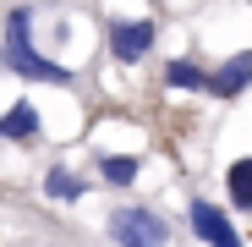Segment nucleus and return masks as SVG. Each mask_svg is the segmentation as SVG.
I'll use <instances>...</instances> for the list:
<instances>
[{
	"label": "nucleus",
	"instance_id": "1",
	"mask_svg": "<svg viewBox=\"0 0 252 247\" xmlns=\"http://www.w3.org/2000/svg\"><path fill=\"white\" fill-rule=\"evenodd\" d=\"M6 66L17 71V77H28V82H55V88H71V66H61V61H44L33 50V11L28 6H17L11 17H6Z\"/></svg>",
	"mask_w": 252,
	"mask_h": 247
},
{
	"label": "nucleus",
	"instance_id": "2",
	"mask_svg": "<svg viewBox=\"0 0 252 247\" xmlns=\"http://www.w3.org/2000/svg\"><path fill=\"white\" fill-rule=\"evenodd\" d=\"M110 242L115 247H164L170 242V225L154 209H115L110 214Z\"/></svg>",
	"mask_w": 252,
	"mask_h": 247
},
{
	"label": "nucleus",
	"instance_id": "3",
	"mask_svg": "<svg viewBox=\"0 0 252 247\" xmlns=\"http://www.w3.org/2000/svg\"><path fill=\"white\" fill-rule=\"evenodd\" d=\"M187 220H192V231H197L208 247H247L241 231L230 225V214L220 209V203H208V198H192V203H187Z\"/></svg>",
	"mask_w": 252,
	"mask_h": 247
},
{
	"label": "nucleus",
	"instance_id": "4",
	"mask_svg": "<svg viewBox=\"0 0 252 247\" xmlns=\"http://www.w3.org/2000/svg\"><path fill=\"white\" fill-rule=\"evenodd\" d=\"M110 50H115V61L137 66V61L154 50V22H148V17H137V22L115 17V22H110Z\"/></svg>",
	"mask_w": 252,
	"mask_h": 247
},
{
	"label": "nucleus",
	"instance_id": "5",
	"mask_svg": "<svg viewBox=\"0 0 252 247\" xmlns=\"http://www.w3.org/2000/svg\"><path fill=\"white\" fill-rule=\"evenodd\" d=\"M241 88H252V50L247 55H230L214 77H208V94H214V99H236Z\"/></svg>",
	"mask_w": 252,
	"mask_h": 247
},
{
	"label": "nucleus",
	"instance_id": "6",
	"mask_svg": "<svg viewBox=\"0 0 252 247\" xmlns=\"http://www.w3.org/2000/svg\"><path fill=\"white\" fill-rule=\"evenodd\" d=\"M38 138V110L28 99H17L6 115H0V143H33Z\"/></svg>",
	"mask_w": 252,
	"mask_h": 247
},
{
	"label": "nucleus",
	"instance_id": "7",
	"mask_svg": "<svg viewBox=\"0 0 252 247\" xmlns=\"http://www.w3.org/2000/svg\"><path fill=\"white\" fill-rule=\"evenodd\" d=\"M137 171H143V159H132V154H99V176L110 187H132Z\"/></svg>",
	"mask_w": 252,
	"mask_h": 247
},
{
	"label": "nucleus",
	"instance_id": "8",
	"mask_svg": "<svg viewBox=\"0 0 252 247\" xmlns=\"http://www.w3.org/2000/svg\"><path fill=\"white\" fill-rule=\"evenodd\" d=\"M225 192H230L236 209H252V159H236L225 171Z\"/></svg>",
	"mask_w": 252,
	"mask_h": 247
},
{
	"label": "nucleus",
	"instance_id": "9",
	"mask_svg": "<svg viewBox=\"0 0 252 247\" xmlns=\"http://www.w3.org/2000/svg\"><path fill=\"white\" fill-rule=\"evenodd\" d=\"M82 192H88V187H82V176H71V171H61V165H55V171L44 176V198H55V203H77Z\"/></svg>",
	"mask_w": 252,
	"mask_h": 247
},
{
	"label": "nucleus",
	"instance_id": "10",
	"mask_svg": "<svg viewBox=\"0 0 252 247\" xmlns=\"http://www.w3.org/2000/svg\"><path fill=\"white\" fill-rule=\"evenodd\" d=\"M164 82H170V88H208V71L197 61H170L164 66Z\"/></svg>",
	"mask_w": 252,
	"mask_h": 247
}]
</instances>
